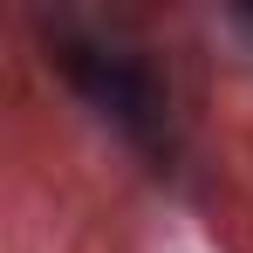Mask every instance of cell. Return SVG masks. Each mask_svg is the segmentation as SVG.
<instances>
[{
	"label": "cell",
	"instance_id": "obj_1",
	"mask_svg": "<svg viewBox=\"0 0 253 253\" xmlns=\"http://www.w3.org/2000/svg\"><path fill=\"white\" fill-rule=\"evenodd\" d=\"M48 62L69 76V89L124 137L137 158H151L158 171L171 165V151H178V137H171V89H165L158 62L137 42H124L117 28L62 21V28H48Z\"/></svg>",
	"mask_w": 253,
	"mask_h": 253
}]
</instances>
